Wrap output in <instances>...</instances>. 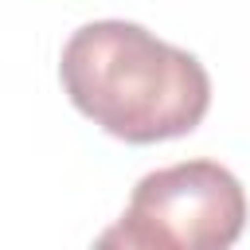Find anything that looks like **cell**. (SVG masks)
Instances as JSON below:
<instances>
[{"mask_svg":"<svg viewBox=\"0 0 250 250\" xmlns=\"http://www.w3.org/2000/svg\"><path fill=\"white\" fill-rule=\"evenodd\" d=\"M70 105L125 145L188 137L211 105L203 62L129 20L82 23L59 59Z\"/></svg>","mask_w":250,"mask_h":250,"instance_id":"1","label":"cell"},{"mask_svg":"<svg viewBox=\"0 0 250 250\" xmlns=\"http://www.w3.org/2000/svg\"><path fill=\"white\" fill-rule=\"evenodd\" d=\"M246 227V191L219 160H180L141 176L121 219L98 238L125 250H227Z\"/></svg>","mask_w":250,"mask_h":250,"instance_id":"2","label":"cell"}]
</instances>
